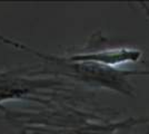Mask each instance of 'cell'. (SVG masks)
<instances>
[{
  "mask_svg": "<svg viewBox=\"0 0 149 134\" xmlns=\"http://www.w3.org/2000/svg\"><path fill=\"white\" fill-rule=\"evenodd\" d=\"M67 83L61 77L42 74L39 67H21L0 72V111L3 113L5 103L27 101L54 105V100L66 92Z\"/></svg>",
  "mask_w": 149,
  "mask_h": 134,
  "instance_id": "cell-1",
  "label": "cell"
},
{
  "mask_svg": "<svg viewBox=\"0 0 149 134\" xmlns=\"http://www.w3.org/2000/svg\"><path fill=\"white\" fill-rule=\"evenodd\" d=\"M140 5H141V8L143 9L145 13L147 15V17L149 18V6L147 5V4H145V2H140Z\"/></svg>",
  "mask_w": 149,
  "mask_h": 134,
  "instance_id": "cell-5",
  "label": "cell"
},
{
  "mask_svg": "<svg viewBox=\"0 0 149 134\" xmlns=\"http://www.w3.org/2000/svg\"><path fill=\"white\" fill-rule=\"evenodd\" d=\"M141 53L138 49L131 48H112V49H98L87 53L74 54L68 57H63L68 62L74 63H95L108 67H115L126 63L138 62Z\"/></svg>",
  "mask_w": 149,
  "mask_h": 134,
  "instance_id": "cell-2",
  "label": "cell"
},
{
  "mask_svg": "<svg viewBox=\"0 0 149 134\" xmlns=\"http://www.w3.org/2000/svg\"><path fill=\"white\" fill-rule=\"evenodd\" d=\"M0 43H1V44L9 45V46H11V47L16 48V49H19V51L30 53V54L37 56V57H38V55H39V53H40V51H36V49H32L31 47L27 46V45L22 44L21 41H18V40H16V39H13V38H9V37L3 36V35H1V34H0Z\"/></svg>",
  "mask_w": 149,
  "mask_h": 134,
  "instance_id": "cell-3",
  "label": "cell"
},
{
  "mask_svg": "<svg viewBox=\"0 0 149 134\" xmlns=\"http://www.w3.org/2000/svg\"><path fill=\"white\" fill-rule=\"evenodd\" d=\"M132 74L134 75H143V76H149V65H147L143 69H134L132 70Z\"/></svg>",
  "mask_w": 149,
  "mask_h": 134,
  "instance_id": "cell-4",
  "label": "cell"
}]
</instances>
